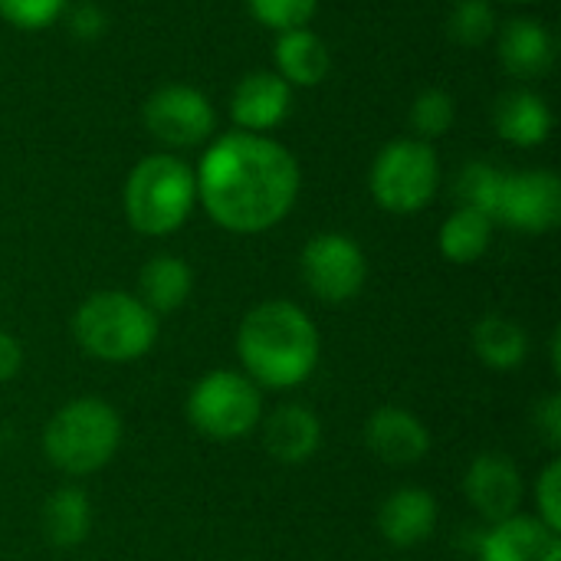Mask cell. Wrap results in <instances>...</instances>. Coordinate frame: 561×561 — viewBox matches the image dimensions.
<instances>
[{
    "label": "cell",
    "mask_w": 561,
    "mask_h": 561,
    "mask_svg": "<svg viewBox=\"0 0 561 561\" xmlns=\"http://www.w3.org/2000/svg\"><path fill=\"white\" fill-rule=\"evenodd\" d=\"M454 118H457V105L447 89H424L411 105V125L421 141H434L447 135Z\"/></svg>",
    "instance_id": "cell-26"
},
{
    "label": "cell",
    "mask_w": 561,
    "mask_h": 561,
    "mask_svg": "<svg viewBox=\"0 0 561 561\" xmlns=\"http://www.w3.org/2000/svg\"><path fill=\"white\" fill-rule=\"evenodd\" d=\"M536 516L561 533V460H549L536 480Z\"/></svg>",
    "instance_id": "cell-29"
},
{
    "label": "cell",
    "mask_w": 561,
    "mask_h": 561,
    "mask_svg": "<svg viewBox=\"0 0 561 561\" xmlns=\"http://www.w3.org/2000/svg\"><path fill=\"white\" fill-rule=\"evenodd\" d=\"M197 204L194 168L174 154L141 158L125 181V217L135 233L168 237L181 230Z\"/></svg>",
    "instance_id": "cell-5"
},
{
    "label": "cell",
    "mask_w": 561,
    "mask_h": 561,
    "mask_svg": "<svg viewBox=\"0 0 561 561\" xmlns=\"http://www.w3.org/2000/svg\"><path fill=\"white\" fill-rule=\"evenodd\" d=\"M197 201L227 233H266L289 217L299 197V161L270 135L227 131L201 158Z\"/></svg>",
    "instance_id": "cell-1"
},
{
    "label": "cell",
    "mask_w": 561,
    "mask_h": 561,
    "mask_svg": "<svg viewBox=\"0 0 561 561\" xmlns=\"http://www.w3.org/2000/svg\"><path fill=\"white\" fill-rule=\"evenodd\" d=\"M260 431L270 457L286 467L312 460L322 447V421L306 404H279L260 421Z\"/></svg>",
    "instance_id": "cell-16"
},
{
    "label": "cell",
    "mask_w": 561,
    "mask_h": 561,
    "mask_svg": "<svg viewBox=\"0 0 561 561\" xmlns=\"http://www.w3.org/2000/svg\"><path fill=\"white\" fill-rule=\"evenodd\" d=\"M500 62L513 79L533 82L556 66V36L533 16H516L500 30Z\"/></svg>",
    "instance_id": "cell-17"
},
{
    "label": "cell",
    "mask_w": 561,
    "mask_h": 561,
    "mask_svg": "<svg viewBox=\"0 0 561 561\" xmlns=\"http://www.w3.org/2000/svg\"><path fill=\"white\" fill-rule=\"evenodd\" d=\"M237 358L256 388L289 391L312 378L322 339L312 316L289 299L256 302L237 329Z\"/></svg>",
    "instance_id": "cell-2"
},
{
    "label": "cell",
    "mask_w": 561,
    "mask_h": 561,
    "mask_svg": "<svg viewBox=\"0 0 561 561\" xmlns=\"http://www.w3.org/2000/svg\"><path fill=\"white\" fill-rule=\"evenodd\" d=\"M122 447V417L102 398H72L43 427V454L66 477H89Z\"/></svg>",
    "instance_id": "cell-4"
},
{
    "label": "cell",
    "mask_w": 561,
    "mask_h": 561,
    "mask_svg": "<svg viewBox=\"0 0 561 561\" xmlns=\"http://www.w3.org/2000/svg\"><path fill=\"white\" fill-rule=\"evenodd\" d=\"M105 26H108V16H105V10H102L99 3H92V0H85V3H79V7L69 10V30H72L76 39L92 43V39H99V36L105 33Z\"/></svg>",
    "instance_id": "cell-30"
},
{
    "label": "cell",
    "mask_w": 561,
    "mask_h": 561,
    "mask_svg": "<svg viewBox=\"0 0 561 561\" xmlns=\"http://www.w3.org/2000/svg\"><path fill=\"white\" fill-rule=\"evenodd\" d=\"M536 427L546 437V444L552 450L561 447V394H549L539 408H536Z\"/></svg>",
    "instance_id": "cell-31"
},
{
    "label": "cell",
    "mask_w": 561,
    "mask_h": 561,
    "mask_svg": "<svg viewBox=\"0 0 561 561\" xmlns=\"http://www.w3.org/2000/svg\"><path fill=\"white\" fill-rule=\"evenodd\" d=\"M549 355H552V371H556V375H561V335L559 332L552 335V352H549Z\"/></svg>",
    "instance_id": "cell-33"
},
{
    "label": "cell",
    "mask_w": 561,
    "mask_h": 561,
    "mask_svg": "<svg viewBox=\"0 0 561 561\" xmlns=\"http://www.w3.org/2000/svg\"><path fill=\"white\" fill-rule=\"evenodd\" d=\"M447 33L460 46H483L496 33V13L490 0H457L447 20Z\"/></svg>",
    "instance_id": "cell-25"
},
{
    "label": "cell",
    "mask_w": 561,
    "mask_h": 561,
    "mask_svg": "<svg viewBox=\"0 0 561 561\" xmlns=\"http://www.w3.org/2000/svg\"><path fill=\"white\" fill-rule=\"evenodd\" d=\"M293 108V85L279 72H247L233 95H230V115L240 131L266 135L270 128L283 125Z\"/></svg>",
    "instance_id": "cell-13"
},
{
    "label": "cell",
    "mask_w": 561,
    "mask_h": 561,
    "mask_svg": "<svg viewBox=\"0 0 561 561\" xmlns=\"http://www.w3.org/2000/svg\"><path fill=\"white\" fill-rule=\"evenodd\" d=\"M184 414L201 437L233 444L260 427L263 391L243 371L214 368L191 388Z\"/></svg>",
    "instance_id": "cell-6"
},
{
    "label": "cell",
    "mask_w": 561,
    "mask_h": 561,
    "mask_svg": "<svg viewBox=\"0 0 561 561\" xmlns=\"http://www.w3.org/2000/svg\"><path fill=\"white\" fill-rule=\"evenodd\" d=\"M368 187L381 210L398 217L421 214L440 187L437 151L421 138H398L385 145L371 164Z\"/></svg>",
    "instance_id": "cell-7"
},
{
    "label": "cell",
    "mask_w": 561,
    "mask_h": 561,
    "mask_svg": "<svg viewBox=\"0 0 561 561\" xmlns=\"http://www.w3.org/2000/svg\"><path fill=\"white\" fill-rule=\"evenodd\" d=\"M493 122L503 141L516 148H536L552 135V108L533 89H513L496 99Z\"/></svg>",
    "instance_id": "cell-18"
},
{
    "label": "cell",
    "mask_w": 561,
    "mask_h": 561,
    "mask_svg": "<svg viewBox=\"0 0 561 561\" xmlns=\"http://www.w3.org/2000/svg\"><path fill=\"white\" fill-rule=\"evenodd\" d=\"M437 519H440L437 500L417 486H401L378 506V533L394 549L424 546L434 536Z\"/></svg>",
    "instance_id": "cell-15"
},
{
    "label": "cell",
    "mask_w": 561,
    "mask_h": 561,
    "mask_svg": "<svg viewBox=\"0 0 561 561\" xmlns=\"http://www.w3.org/2000/svg\"><path fill=\"white\" fill-rule=\"evenodd\" d=\"M247 7L260 26L286 33V30H302L316 16L319 0H247Z\"/></svg>",
    "instance_id": "cell-27"
},
{
    "label": "cell",
    "mask_w": 561,
    "mask_h": 561,
    "mask_svg": "<svg viewBox=\"0 0 561 561\" xmlns=\"http://www.w3.org/2000/svg\"><path fill=\"white\" fill-rule=\"evenodd\" d=\"M503 181H506V171H500V168H493L486 161H470L460 171V178L454 184V194L460 197V207L480 210V214H486L493 220L496 207H500Z\"/></svg>",
    "instance_id": "cell-24"
},
{
    "label": "cell",
    "mask_w": 561,
    "mask_h": 561,
    "mask_svg": "<svg viewBox=\"0 0 561 561\" xmlns=\"http://www.w3.org/2000/svg\"><path fill=\"white\" fill-rule=\"evenodd\" d=\"M480 561H561V539L539 516H510L480 542Z\"/></svg>",
    "instance_id": "cell-14"
},
{
    "label": "cell",
    "mask_w": 561,
    "mask_h": 561,
    "mask_svg": "<svg viewBox=\"0 0 561 561\" xmlns=\"http://www.w3.org/2000/svg\"><path fill=\"white\" fill-rule=\"evenodd\" d=\"M92 529V503L79 486H59L43 503V533L56 549H76Z\"/></svg>",
    "instance_id": "cell-22"
},
{
    "label": "cell",
    "mask_w": 561,
    "mask_h": 561,
    "mask_svg": "<svg viewBox=\"0 0 561 561\" xmlns=\"http://www.w3.org/2000/svg\"><path fill=\"white\" fill-rule=\"evenodd\" d=\"M158 316L125 289H99L85 296L72 316L76 345L105 365H128L145 358L158 342Z\"/></svg>",
    "instance_id": "cell-3"
},
{
    "label": "cell",
    "mask_w": 561,
    "mask_h": 561,
    "mask_svg": "<svg viewBox=\"0 0 561 561\" xmlns=\"http://www.w3.org/2000/svg\"><path fill=\"white\" fill-rule=\"evenodd\" d=\"M473 352L493 371H516L529 355V335L506 316H483L473 325Z\"/></svg>",
    "instance_id": "cell-21"
},
{
    "label": "cell",
    "mask_w": 561,
    "mask_h": 561,
    "mask_svg": "<svg viewBox=\"0 0 561 561\" xmlns=\"http://www.w3.org/2000/svg\"><path fill=\"white\" fill-rule=\"evenodd\" d=\"M329 69H332L329 46L309 26L279 33V39H276V72L289 85L312 89V85L325 82Z\"/></svg>",
    "instance_id": "cell-20"
},
{
    "label": "cell",
    "mask_w": 561,
    "mask_h": 561,
    "mask_svg": "<svg viewBox=\"0 0 561 561\" xmlns=\"http://www.w3.org/2000/svg\"><path fill=\"white\" fill-rule=\"evenodd\" d=\"M194 289V270L171 253H158L151 256L141 273H138V299L154 312V316H168L178 312Z\"/></svg>",
    "instance_id": "cell-19"
},
{
    "label": "cell",
    "mask_w": 561,
    "mask_h": 561,
    "mask_svg": "<svg viewBox=\"0 0 561 561\" xmlns=\"http://www.w3.org/2000/svg\"><path fill=\"white\" fill-rule=\"evenodd\" d=\"M299 273L309 293L329 306L352 302L365 279H368V260L362 247L345 233H316L299 256Z\"/></svg>",
    "instance_id": "cell-8"
},
{
    "label": "cell",
    "mask_w": 561,
    "mask_h": 561,
    "mask_svg": "<svg viewBox=\"0 0 561 561\" xmlns=\"http://www.w3.org/2000/svg\"><path fill=\"white\" fill-rule=\"evenodd\" d=\"M463 493L467 503L480 519L490 526L510 519L519 513L523 503V473L519 467L503 454H480L463 473Z\"/></svg>",
    "instance_id": "cell-11"
},
{
    "label": "cell",
    "mask_w": 561,
    "mask_h": 561,
    "mask_svg": "<svg viewBox=\"0 0 561 561\" xmlns=\"http://www.w3.org/2000/svg\"><path fill=\"white\" fill-rule=\"evenodd\" d=\"M145 128L168 148H194L207 141L217 128L214 102L194 85H161L145 102Z\"/></svg>",
    "instance_id": "cell-9"
},
{
    "label": "cell",
    "mask_w": 561,
    "mask_h": 561,
    "mask_svg": "<svg viewBox=\"0 0 561 561\" xmlns=\"http://www.w3.org/2000/svg\"><path fill=\"white\" fill-rule=\"evenodd\" d=\"M493 224L519 233H549L561 224V181L556 171H506Z\"/></svg>",
    "instance_id": "cell-10"
},
{
    "label": "cell",
    "mask_w": 561,
    "mask_h": 561,
    "mask_svg": "<svg viewBox=\"0 0 561 561\" xmlns=\"http://www.w3.org/2000/svg\"><path fill=\"white\" fill-rule=\"evenodd\" d=\"M493 227L496 224L486 214L470 210V207H457L440 224V233H437L440 256L447 263H457V266H470V263L483 260L490 243H493Z\"/></svg>",
    "instance_id": "cell-23"
},
{
    "label": "cell",
    "mask_w": 561,
    "mask_h": 561,
    "mask_svg": "<svg viewBox=\"0 0 561 561\" xmlns=\"http://www.w3.org/2000/svg\"><path fill=\"white\" fill-rule=\"evenodd\" d=\"M66 10V0H0V16L16 30H46Z\"/></svg>",
    "instance_id": "cell-28"
},
{
    "label": "cell",
    "mask_w": 561,
    "mask_h": 561,
    "mask_svg": "<svg viewBox=\"0 0 561 561\" xmlns=\"http://www.w3.org/2000/svg\"><path fill=\"white\" fill-rule=\"evenodd\" d=\"M513 3H539V0H513Z\"/></svg>",
    "instance_id": "cell-34"
},
{
    "label": "cell",
    "mask_w": 561,
    "mask_h": 561,
    "mask_svg": "<svg viewBox=\"0 0 561 561\" xmlns=\"http://www.w3.org/2000/svg\"><path fill=\"white\" fill-rule=\"evenodd\" d=\"M23 368V345L0 329V385H7L10 378H16Z\"/></svg>",
    "instance_id": "cell-32"
},
{
    "label": "cell",
    "mask_w": 561,
    "mask_h": 561,
    "mask_svg": "<svg viewBox=\"0 0 561 561\" xmlns=\"http://www.w3.org/2000/svg\"><path fill=\"white\" fill-rule=\"evenodd\" d=\"M365 444L388 467H414L431 454V431L408 408L385 404L368 417Z\"/></svg>",
    "instance_id": "cell-12"
}]
</instances>
